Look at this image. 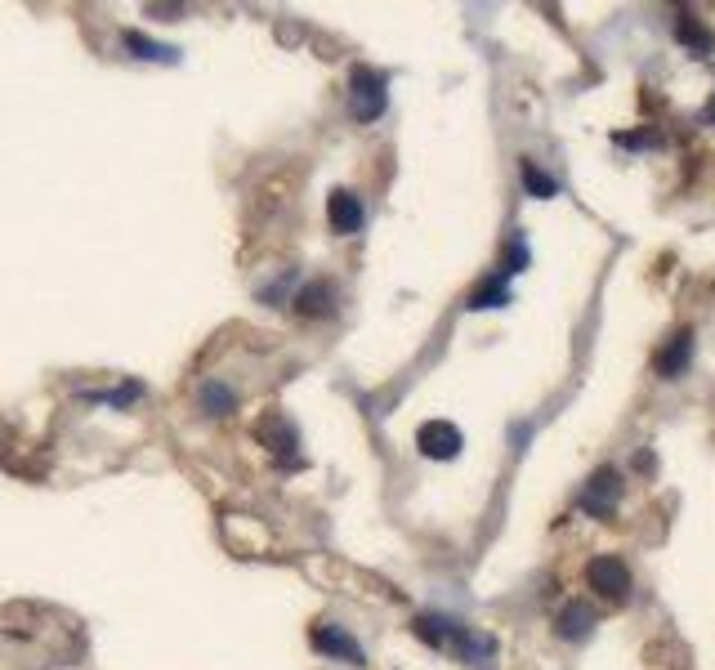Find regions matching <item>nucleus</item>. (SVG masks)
<instances>
[{"label": "nucleus", "mask_w": 715, "mask_h": 670, "mask_svg": "<svg viewBox=\"0 0 715 670\" xmlns=\"http://www.w3.org/2000/svg\"><path fill=\"white\" fill-rule=\"evenodd\" d=\"M389 94H385V76L376 72V67H354L349 72V112H354V121H376L380 112H385Z\"/></svg>", "instance_id": "f257e3e1"}, {"label": "nucleus", "mask_w": 715, "mask_h": 670, "mask_svg": "<svg viewBox=\"0 0 715 670\" xmlns=\"http://www.w3.org/2000/svg\"><path fill=\"white\" fill-rule=\"evenodd\" d=\"M586 586L608 603H626L631 599V568H626L617 554H595L586 563Z\"/></svg>", "instance_id": "f03ea898"}, {"label": "nucleus", "mask_w": 715, "mask_h": 670, "mask_svg": "<svg viewBox=\"0 0 715 670\" xmlns=\"http://www.w3.org/2000/svg\"><path fill=\"white\" fill-rule=\"evenodd\" d=\"M622 492H626L622 474H617L613 465H599L595 474H590V483L581 487L577 505L590 514V519H608V514L617 510V501H622Z\"/></svg>", "instance_id": "7ed1b4c3"}, {"label": "nucleus", "mask_w": 715, "mask_h": 670, "mask_svg": "<svg viewBox=\"0 0 715 670\" xmlns=\"http://www.w3.org/2000/svg\"><path fill=\"white\" fill-rule=\"evenodd\" d=\"M416 447H421V456H429V461H456L465 438L452 420H425L421 434H416Z\"/></svg>", "instance_id": "20e7f679"}, {"label": "nucleus", "mask_w": 715, "mask_h": 670, "mask_svg": "<svg viewBox=\"0 0 715 670\" xmlns=\"http://www.w3.org/2000/svg\"><path fill=\"white\" fill-rule=\"evenodd\" d=\"M313 648H318L322 657H336V662H349V666H367V653L358 648V639L349 635L345 626H331V621H322V626H313Z\"/></svg>", "instance_id": "39448f33"}, {"label": "nucleus", "mask_w": 715, "mask_h": 670, "mask_svg": "<svg viewBox=\"0 0 715 670\" xmlns=\"http://www.w3.org/2000/svg\"><path fill=\"white\" fill-rule=\"evenodd\" d=\"M689 362H693V327L675 331L671 340H666V349L653 353V371H657L662 380L684 376V371H689Z\"/></svg>", "instance_id": "423d86ee"}, {"label": "nucleus", "mask_w": 715, "mask_h": 670, "mask_svg": "<svg viewBox=\"0 0 715 670\" xmlns=\"http://www.w3.org/2000/svg\"><path fill=\"white\" fill-rule=\"evenodd\" d=\"M327 219H331V233H340V237L358 233L362 219H367V210H362L354 188H336V193L327 197Z\"/></svg>", "instance_id": "0eeeda50"}, {"label": "nucleus", "mask_w": 715, "mask_h": 670, "mask_svg": "<svg viewBox=\"0 0 715 670\" xmlns=\"http://www.w3.org/2000/svg\"><path fill=\"white\" fill-rule=\"evenodd\" d=\"M255 434H260L264 443H269V452H278L286 465H295V447H300V434H295L291 420H282V416H264Z\"/></svg>", "instance_id": "6e6552de"}, {"label": "nucleus", "mask_w": 715, "mask_h": 670, "mask_svg": "<svg viewBox=\"0 0 715 670\" xmlns=\"http://www.w3.org/2000/svg\"><path fill=\"white\" fill-rule=\"evenodd\" d=\"M595 608H590L586 599H572V603H564V612H559V621H555V630H559V639H586L590 630H595Z\"/></svg>", "instance_id": "1a4fd4ad"}, {"label": "nucleus", "mask_w": 715, "mask_h": 670, "mask_svg": "<svg viewBox=\"0 0 715 670\" xmlns=\"http://www.w3.org/2000/svg\"><path fill=\"white\" fill-rule=\"evenodd\" d=\"M675 41H684L693 54H711L715 50V36H711V27L702 23L693 9H680L675 14Z\"/></svg>", "instance_id": "9d476101"}, {"label": "nucleus", "mask_w": 715, "mask_h": 670, "mask_svg": "<svg viewBox=\"0 0 715 670\" xmlns=\"http://www.w3.org/2000/svg\"><path fill=\"white\" fill-rule=\"evenodd\" d=\"M331 309H336V286L331 282H309L295 295V313H304V318H327Z\"/></svg>", "instance_id": "9b49d317"}, {"label": "nucleus", "mask_w": 715, "mask_h": 670, "mask_svg": "<svg viewBox=\"0 0 715 670\" xmlns=\"http://www.w3.org/2000/svg\"><path fill=\"white\" fill-rule=\"evenodd\" d=\"M121 45H126V54H135V59H148V63H175V59H179L175 45L148 41L143 32H126V36H121Z\"/></svg>", "instance_id": "f8f14e48"}, {"label": "nucleus", "mask_w": 715, "mask_h": 670, "mask_svg": "<svg viewBox=\"0 0 715 670\" xmlns=\"http://www.w3.org/2000/svg\"><path fill=\"white\" fill-rule=\"evenodd\" d=\"M501 304H510V286H505V273L488 277V282H483L479 291L470 295V309H501Z\"/></svg>", "instance_id": "ddd939ff"}, {"label": "nucleus", "mask_w": 715, "mask_h": 670, "mask_svg": "<svg viewBox=\"0 0 715 670\" xmlns=\"http://www.w3.org/2000/svg\"><path fill=\"white\" fill-rule=\"evenodd\" d=\"M233 407H237L233 389L219 385V380H206V385H202V411H211V416H228Z\"/></svg>", "instance_id": "4468645a"}, {"label": "nucleus", "mask_w": 715, "mask_h": 670, "mask_svg": "<svg viewBox=\"0 0 715 670\" xmlns=\"http://www.w3.org/2000/svg\"><path fill=\"white\" fill-rule=\"evenodd\" d=\"M452 626H456V621H447V617H434V612H425V617H416V635H421L429 648H443L447 639H452Z\"/></svg>", "instance_id": "2eb2a0df"}, {"label": "nucleus", "mask_w": 715, "mask_h": 670, "mask_svg": "<svg viewBox=\"0 0 715 670\" xmlns=\"http://www.w3.org/2000/svg\"><path fill=\"white\" fill-rule=\"evenodd\" d=\"M519 175H523V188H528V197H541V201H546V197H555V193H559V184L537 166V161H523Z\"/></svg>", "instance_id": "dca6fc26"}]
</instances>
